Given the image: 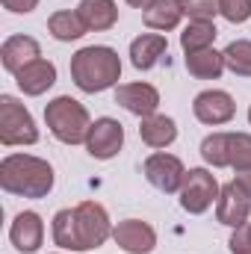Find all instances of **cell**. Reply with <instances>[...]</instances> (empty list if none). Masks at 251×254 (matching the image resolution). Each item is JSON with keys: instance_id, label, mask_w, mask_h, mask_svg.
Listing matches in <instances>:
<instances>
[{"instance_id": "obj_1", "label": "cell", "mask_w": 251, "mask_h": 254, "mask_svg": "<svg viewBox=\"0 0 251 254\" xmlns=\"http://www.w3.org/2000/svg\"><path fill=\"white\" fill-rule=\"evenodd\" d=\"M113 234L110 216L98 201H83L74 210H60L54 216V240L68 252H89L107 243Z\"/></svg>"}, {"instance_id": "obj_2", "label": "cell", "mask_w": 251, "mask_h": 254, "mask_svg": "<svg viewBox=\"0 0 251 254\" xmlns=\"http://www.w3.org/2000/svg\"><path fill=\"white\" fill-rule=\"evenodd\" d=\"M119 77H122V60L107 45H92L71 57V80L80 92H89V95L104 92L116 86Z\"/></svg>"}, {"instance_id": "obj_3", "label": "cell", "mask_w": 251, "mask_h": 254, "mask_svg": "<svg viewBox=\"0 0 251 254\" xmlns=\"http://www.w3.org/2000/svg\"><path fill=\"white\" fill-rule=\"evenodd\" d=\"M0 187L12 195L45 198L54 190V169L48 160L30 154H9L0 163Z\"/></svg>"}, {"instance_id": "obj_4", "label": "cell", "mask_w": 251, "mask_h": 254, "mask_svg": "<svg viewBox=\"0 0 251 254\" xmlns=\"http://www.w3.org/2000/svg\"><path fill=\"white\" fill-rule=\"evenodd\" d=\"M45 122L51 127V133L65 142V145H80V142H86V136H89V130H92V122H89V113H86V107L80 104V101H74V98H57V101H51L48 104V110H45Z\"/></svg>"}, {"instance_id": "obj_5", "label": "cell", "mask_w": 251, "mask_h": 254, "mask_svg": "<svg viewBox=\"0 0 251 254\" xmlns=\"http://www.w3.org/2000/svg\"><path fill=\"white\" fill-rule=\"evenodd\" d=\"M201 157L216 169H251V136L249 133H213L201 142Z\"/></svg>"}, {"instance_id": "obj_6", "label": "cell", "mask_w": 251, "mask_h": 254, "mask_svg": "<svg viewBox=\"0 0 251 254\" xmlns=\"http://www.w3.org/2000/svg\"><path fill=\"white\" fill-rule=\"evenodd\" d=\"M0 142L3 145H33V142H39V130H36L33 116L12 95L0 98Z\"/></svg>"}, {"instance_id": "obj_7", "label": "cell", "mask_w": 251, "mask_h": 254, "mask_svg": "<svg viewBox=\"0 0 251 254\" xmlns=\"http://www.w3.org/2000/svg\"><path fill=\"white\" fill-rule=\"evenodd\" d=\"M213 201H219V184H216V178L207 169H189L187 181L181 187V207L187 213H192V216H198Z\"/></svg>"}, {"instance_id": "obj_8", "label": "cell", "mask_w": 251, "mask_h": 254, "mask_svg": "<svg viewBox=\"0 0 251 254\" xmlns=\"http://www.w3.org/2000/svg\"><path fill=\"white\" fill-rule=\"evenodd\" d=\"M142 172H145V178H148V184H151L154 190L166 192V195H169V192H181L184 181H187L184 163H181L178 157H172V154H151V157L145 160Z\"/></svg>"}, {"instance_id": "obj_9", "label": "cell", "mask_w": 251, "mask_h": 254, "mask_svg": "<svg viewBox=\"0 0 251 254\" xmlns=\"http://www.w3.org/2000/svg\"><path fill=\"white\" fill-rule=\"evenodd\" d=\"M251 213V195L237 181L225 184L219 190V204H216V219L228 228H243Z\"/></svg>"}, {"instance_id": "obj_10", "label": "cell", "mask_w": 251, "mask_h": 254, "mask_svg": "<svg viewBox=\"0 0 251 254\" xmlns=\"http://www.w3.org/2000/svg\"><path fill=\"white\" fill-rule=\"evenodd\" d=\"M125 145V127L116 119H98L89 136H86V148L95 160H113Z\"/></svg>"}, {"instance_id": "obj_11", "label": "cell", "mask_w": 251, "mask_h": 254, "mask_svg": "<svg viewBox=\"0 0 251 254\" xmlns=\"http://www.w3.org/2000/svg\"><path fill=\"white\" fill-rule=\"evenodd\" d=\"M192 113L201 125H228L237 113V104L228 92H219V89H210V92H201L192 104Z\"/></svg>"}, {"instance_id": "obj_12", "label": "cell", "mask_w": 251, "mask_h": 254, "mask_svg": "<svg viewBox=\"0 0 251 254\" xmlns=\"http://www.w3.org/2000/svg\"><path fill=\"white\" fill-rule=\"evenodd\" d=\"M113 240L119 243V249H125L127 254H151L157 246V234L148 222L142 219H127L119 222L113 228Z\"/></svg>"}, {"instance_id": "obj_13", "label": "cell", "mask_w": 251, "mask_h": 254, "mask_svg": "<svg viewBox=\"0 0 251 254\" xmlns=\"http://www.w3.org/2000/svg\"><path fill=\"white\" fill-rule=\"evenodd\" d=\"M116 104H122L127 113H133L139 119H148V116H157L160 92L148 83H127V86L116 89Z\"/></svg>"}, {"instance_id": "obj_14", "label": "cell", "mask_w": 251, "mask_h": 254, "mask_svg": "<svg viewBox=\"0 0 251 254\" xmlns=\"http://www.w3.org/2000/svg\"><path fill=\"white\" fill-rule=\"evenodd\" d=\"M42 237H45V225H42L39 213L27 210V213H18V216H15V222H12V228H9V240H12V246L21 254L39 252Z\"/></svg>"}, {"instance_id": "obj_15", "label": "cell", "mask_w": 251, "mask_h": 254, "mask_svg": "<svg viewBox=\"0 0 251 254\" xmlns=\"http://www.w3.org/2000/svg\"><path fill=\"white\" fill-rule=\"evenodd\" d=\"M15 83L24 95H45L54 83H57V65L48 63V60H36V63L24 65L18 74H15Z\"/></svg>"}, {"instance_id": "obj_16", "label": "cell", "mask_w": 251, "mask_h": 254, "mask_svg": "<svg viewBox=\"0 0 251 254\" xmlns=\"http://www.w3.org/2000/svg\"><path fill=\"white\" fill-rule=\"evenodd\" d=\"M39 54H42V51H39V42H36V39H30V36H12V39H6V42H3V48H0L3 68H6V71H12V74H18L24 65L42 60Z\"/></svg>"}, {"instance_id": "obj_17", "label": "cell", "mask_w": 251, "mask_h": 254, "mask_svg": "<svg viewBox=\"0 0 251 254\" xmlns=\"http://www.w3.org/2000/svg\"><path fill=\"white\" fill-rule=\"evenodd\" d=\"M166 48H169L166 36H160V33H142L130 45V63L139 71H151L154 65L160 63V57L166 54Z\"/></svg>"}, {"instance_id": "obj_18", "label": "cell", "mask_w": 251, "mask_h": 254, "mask_svg": "<svg viewBox=\"0 0 251 254\" xmlns=\"http://www.w3.org/2000/svg\"><path fill=\"white\" fill-rule=\"evenodd\" d=\"M77 15L80 21L86 24V30H110L116 21H119V9L113 0H83L77 6Z\"/></svg>"}, {"instance_id": "obj_19", "label": "cell", "mask_w": 251, "mask_h": 254, "mask_svg": "<svg viewBox=\"0 0 251 254\" xmlns=\"http://www.w3.org/2000/svg\"><path fill=\"white\" fill-rule=\"evenodd\" d=\"M139 136L148 148H166L178 139V125L169 116H148L139 125Z\"/></svg>"}, {"instance_id": "obj_20", "label": "cell", "mask_w": 251, "mask_h": 254, "mask_svg": "<svg viewBox=\"0 0 251 254\" xmlns=\"http://www.w3.org/2000/svg\"><path fill=\"white\" fill-rule=\"evenodd\" d=\"M184 3L181 0H154L148 9H145V24L151 30H175L184 18Z\"/></svg>"}, {"instance_id": "obj_21", "label": "cell", "mask_w": 251, "mask_h": 254, "mask_svg": "<svg viewBox=\"0 0 251 254\" xmlns=\"http://www.w3.org/2000/svg\"><path fill=\"white\" fill-rule=\"evenodd\" d=\"M187 71L198 80H219L225 71V57L213 48L192 51V54H187Z\"/></svg>"}, {"instance_id": "obj_22", "label": "cell", "mask_w": 251, "mask_h": 254, "mask_svg": "<svg viewBox=\"0 0 251 254\" xmlns=\"http://www.w3.org/2000/svg\"><path fill=\"white\" fill-rule=\"evenodd\" d=\"M216 24L213 21H189V27L181 33V48L192 54V51H204L216 42Z\"/></svg>"}, {"instance_id": "obj_23", "label": "cell", "mask_w": 251, "mask_h": 254, "mask_svg": "<svg viewBox=\"0 0 251 254\" xmlns=\"http://www.w3.org/2000/svg\"><path fill=\"white\" fill-rule=\"evenodd\" d=\"M48 30L54 39L60 42H77L83 33H86V24L80 21L77 12H54L51 21H48Z\"/></svg>"}, {"instance_id": "obj_24", "label": "cell", "mask_w": 251, "mask_h": 254, "mask_svg": "<svg viewBox=\"0 0 251 254\" xmlns=\"http://www.w3.org/2000/svg\"><path fill=\"white\" fill-rule=\"evenodd\" d=\"M225 68H231L237 77H251V42L240 39L225 48Z\"/></svg>"}, {"instance_id": "obj_25", "label": "cell", "mask_w": 251, "mask_h": 254, "mask_svg": "<svg viewBox=\"0 0 251 254\" xmlns=\"http://www.w3.org/2000/svg\"><path fill=\"white\" fill-rule=\"evenodd\" d=\"M181 3L192 21H213V15L219 12V0H181Z\"/></svg>"}, {"instance_id": "obj_26", "label": "cell", "mask_w": 251, "mask_h": 254, "mask_svg": "<svg viewBox=\"0 0 251 254\" xmlns=\"http://www.w3.org/2000/svg\"><path fill=\"white\" fill-rule=\"evenodd\" d=\"M219 12L231 24H243L251 18V0H219Z\"/></svg>"}, {"instance_id": "obj_27", "label": "cell", "mask_w": 251, "mask_h": 254, "mask_svg": "<svg viewBox=\"0 0 251 254\" xmlns=\"http://www.w3.org/2000/svg\"><path fill=\"white\" fill-rule=\"evenodd\" d=\"M228 249L234 254H251V222L243 228H234V237L228 240Z\"/></svg>"}, {"instance_id": "obj_28", "label": "cell", "mask_w": 251, "mask_h": 254, "mask_svg": "<svg viewBox=\"0 0 251 254\" xmlns=\"http://www.w3.org/2000/svg\"><path fill=\"white\" fill-rule=\"evenodd\" d=\"M3 6H6L9 12H18V15H27V12H33V9L39 6V0H3Z\"/></svg>"}, {"instance_id": "obj_29", "label": "cell", "mask_w": 251, "mask_h": 254, "mask_svg": "<svg viewBox=\"0 0 251 254\" xmlns=\"http://www.w3.org/2000/svg\"><path fill=\"white\" fill-rule=\"evenodd\" d=\"M237 184L251 195V169H246V172H240V175H237Z\"/></svg>"}, {"instance_id": "obj_30", "label": "cell", "mask_w": 251, "mask_h": 254, "mask_svg": "<svg viewBox=\"0 0 251 254\" xmlns=\"http://www.w3.org/2000/svg\"><path fill=\"white\" fill-rule=\"evenodd\" d=\"M127 3H130L133 9H148V6H151L154 0H127Z\"/></svg>"}, {"instance_id": "obj_31", "label": "cell", "mask_w": 251, "mask_h": 254, "mask_svg": "<svg viewBox=\"0 0 251 254\" xmlns=\"http://www.w3.org/2000/svg\"><path fill=\"white\" fill-rule=\"evenodd\" d=\"M249 122H251V110H249Z\"/></svg>"}]
</instances>
